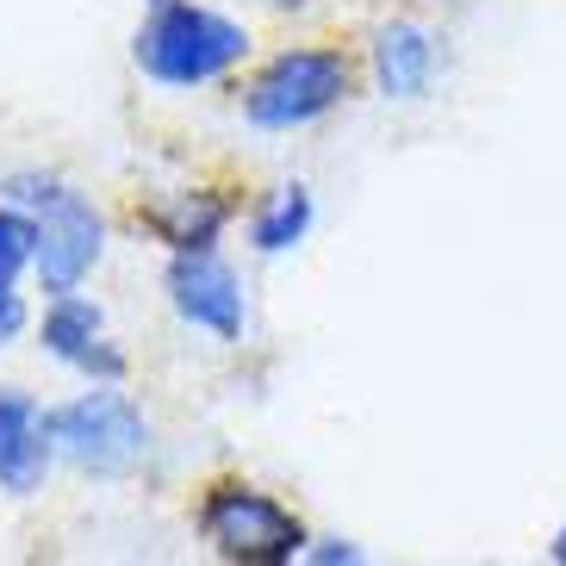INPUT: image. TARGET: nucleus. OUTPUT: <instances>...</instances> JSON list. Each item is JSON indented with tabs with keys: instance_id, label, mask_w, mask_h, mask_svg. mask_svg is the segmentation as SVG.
Segmentation results:
<instances>
[{
	"instance_id": "1",
	"label": "nucleus",
	"mask_w": 566,
	"mask_h": 566,
	"mask_svg": "<svg viewBox=\"0 0 566 566\" xmlns=\"http://www.w3.org/2000/svg\"><path fill=\"white\" fill-rule=\"evenodd\" d=\"M243 51H250V32L193 0H150V25L137 32V63L168 87L212 82Z\"/></svg>"
},
{
	"instance_id": "2",
	"label": "nucleus",
	"mask_w": 566,
	"mask_h": 566,
	"mask_svg": "<svg viewBox=\"0 0 566 566\" xmlns=\"http://www.w3.org/2000/svg\"><path fill=\"white\" fill-rule=\"evenodd\" d=\"M200 530L231 566H293L305 548L300 516L255 485H212L200 504Z\"/></svg>"
},
{
	"instance_id": "3",
	"label": "nucleus",
	"mask_w": 566,
	"mask_h": 566,
	"mask_svg": "<svg viewBox=\"0 0 566 566\" xmlns=\"http://www.w3.org/2000/svg\"><path fill=\"white\" fill-rule=\"evenodd\" d=\"M13 206H32L38 212V281L51 286L56 300L75 293L94 255H101V218L82 193H69L63 181H13L7 187Z\"/></svg>"
},
{
	"instance_id": "4",
	"label": "nucleus",
	"mask_w": 566,
	"mask_h": 566,
	"mask_svg": "<svg viewBox=\"0 0 566 566\" xmlns=\"http://www.w3.org/2000/svg\"><path fill=\"white\" fill-rule=\"evenodd\" d=\"M51 449L69 454L82 473H132L150 449L144 417L118 392H82L51 411Z\"/></svg>"
},
{
	"instance_id": "5",
	"label": "nucleus",
	"mask_w": 566,
	"mask_h": 566,
	"mask_svg": "<svg viewBox=\"0 0 566 566\" xmlns=\"http://www.w3.org/2000/svg\"><path fill=\"white\" fill-rule=\"evenodd\" d=\"M343 94H349L343 51H281L255 75L250 118L262 132H293V125H312L317 113H331Z\"/></svg>"
},
{
	"instance_id": "6",
	"label": "nucleus",
	"mask_w": 566,
	"mask_h": 566,
	"mask_svg": "<svg viewBox=\"0 0 566 566\" xmlns=\"http://www.w3.org/2000/svg\"><path fill=\"white\" fill-rule=\"evenodd\" d=\"M168 300L187 324H200V331L224 336L231 343L243 331V293H237V274L218 262L212 250L206 255H175L168 262Z\"/></svg>"
},
{
	"instance_id": "7",
	"label": "nucleus",
	"mask_w": 566,
	"mask_h": 566,
	"mask_svg": "<svg viewBox=\"0 0 566 566\" xmlns=\"http://www.w3.org/2000/svg\"><path fill=\"white\" fill-rule=\"evenodd\" d=\"M51 417L32 405V392L0 386V485L7 492H38L51 467Z\"/></svg>"
},
{
	"instance_id": "8",
	"label": "nucleus",
	"mask_w": 566,
	"mask_h": 566,
	"mask_svg": "<svg viewBox=\"0 0 566 566\" xmlns=\"http://www.w3.org/2000/svg\"><path fill=\"white\" fill-rule=\"evenodd\" d=\"M44 349L56 361L82 367V374H101V380H118L125 374V355L113 343H101V305H87L82 293H63V300L44 312Z\"/></svg>"
},
{
	"instance_id": "9",
	"label": "nucleus",
	"mask_w": 566,
	"mask_h": 566,
	"mask_svg": "<svg viewBox=\"0 0 566 566\" xmlns=\"http://www.w3.org/2000/svg\"><path fill=\"white\" fill-rule=\"evenodd\" d=\"M374 75H380V87L392 101H417L436 75V38L423 32V25H411V19L386 25V32L374 38Z\"/></svg>"
},
{
	"instance_id": "10",
	"label": "nucleus",
	"mask_w": 566,
	"mask_h": 566,
	"mask_svg": "<svg viewBox=\"0 0 566 566\" xmlns=\"http://www.w3.org/2000/svg\"><path fill=\"white\" fill-rule=\"evenodd\" d=\"M224 218H231V206L218 200V193H181L163 212H150V224L163 231V243H175V255H206Z\"/></svg>"
},
{
	"instance_id": "11",
	"label": "nucleus",
	"mask_w": 566,
	"mask_h": 566,
	"mask_svg": "<svg viewBox=\"0 0 566 566\" xmlns=\"http://www.w3.org/2000/svg\"><path fill=\"white\" fill-rule=\"evenodd\" d=\"M305 224H312V193H305V187H274L268 206L255 212L250 237H255V250L262 255H281V250H293V243L305 237Z\"/></svg>"
},
{
	"instance_id": "12",
	"label": "nucleus",
	"mask_w": 566,
	"mask_h": 566,
	"mask_svg": "<svg viewBox=\"0 0 566 566\" xmlns=\"http://www.w3.org/2000/svg\"><path fill=\"white\" fill-rule=\"evenodd\" d=\"M19 268H38V218L0 206V286H13Z\"/></svg>"
},
{
	"instance_id": "13",
	"label": "nucleus",
	"mask_w": 566,
	"mask_h": 566,
	"mask_svg": "<svg viewBox=\"0 0 566 566\" xmlns=\"http://www.w3.org/2000/svg\"><path fill=\"white\" fill-rule=\"evenodd\" d=\"M305 566H367V554H361V548H349V542H317Z\"/></svg>"
},
{
	"instance_id": "14",
	"label": "nucleus",
	"mask_w": 566,
	"mask_h": 566,
	"mask_svg": "<svg viewBox=\"0 0 566 566\" xmlns=\"http://www.w3.org/2000/svg\"><path fill=\"white\" fill-rule=\"evenodd\" d=\"M19 324H25V305H19L13 286H0V343H7V336H13Z\"/></svg>"
},
{
	"instance_id": "15",
	"label": "nucleus",
	"mask_w": 566,
	"mask_h": 566,
	"mask_svg": "<svg viewBox=\"0 0 566 566\" xmlns=\"http://www.w3.org/2000/svg\"><path fill=\"white\" fill-rule=\"evenodd\" d=\"M554 566H566V530L554 535Z\"/></svg>"
}]
</instances>
